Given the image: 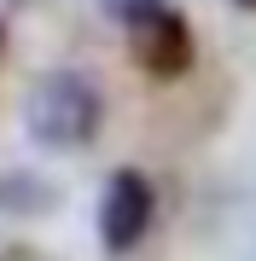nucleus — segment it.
<instances>
[{"instance_id": "2", "label": "nucleus", "mask_w": 256, "mask_h": 261, "mask_svg": "<svg viewBox=\"0 0 256 261\" xmlns=\"http://www.w3.org/2000/svg\"><path fill=\"white\" fill-rule=\"evenodd\" d=\"M152 215H157V192L140 168H117L105 180V197H99V238L105 250H134L146 232H152Z\"/></svg>"}, {"instance_id": "5", "label": "nucleus", "mask_w": 256, "mask_h": 261, "mask_svg": "<svg viewBox=\"0 0 256 261\" xmlns=\"http://www.w3.org/2000/svg\"><path fill=\"white\" fill-rule=\"evenodd\" d=\"M0 53H6V23H0Z\"/></svg>"}, {"instance_id": "4", "label": "nucleus", "mask_w": 256, "mask_h": 261, "mask_svg": "<svg viewBox=\"0 0 256 261\" xmlns=\"http://www.w3.org/2000/svg\"><path fill=\"white\" fill-rule=\"evenodd\" d=\"M58 203V186L35 168H0V209H18V215H47Z\"/></svg>"}, {"instance_id": "1", "label": "nucleus", "mask_w": 256, "mask_h": 261, "mask_svg": "<svg viewBox=\"0 0 256 261\" xmlns=\"http://www.w3.org/2000/svg\"><path fill=\"white\" fill-rule=\"evenodd\" d=\"M99 122H105L99 87L87 82L82 70H64V64L35 75V87H29V99H24V128H29V140L47 145V151L87 145L99 134Z\"/></svg>"}, {"instance_id": "3", "label": "nucleus", "mask_w": 256, "mask_h": 261, "mask_svg": "<svg viewBox=\"0 0 256 261\" xmlns=\"http://www.w3.org/2000/svg\"><path fill=\"white\" fill-rule=\"evenodd\" d=\"M128 47H134V64L146 75L175 82V75H187V64H192V29H187V18H180L175 6H163L152 18L128 23Z\"/></svg>"}, {"instance_id": "6", "label": "nucleus", "mask_w": 256, "mask_h": 261, "mask_svg": "<svg viewBox=\"0 0 256 261\" xmlns=\"http://www.w3.org/2000/svg\"><path fill=\"white\" fill-rule=\"evenodd\" d=\"M239 6H256V0H239Z\"/></svg>"}]
</instances>
